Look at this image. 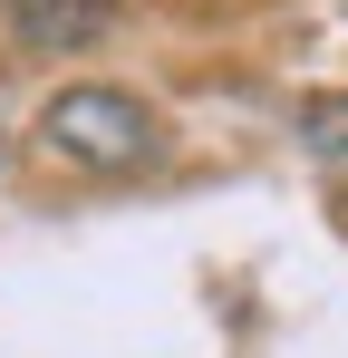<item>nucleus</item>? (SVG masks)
I'll use <instances>...</instances> for the list:
<instances>
[{
	"instance_id": "nucleus-1",
	"label": "nucleus",
	"mask_w": 348,
	"mask_h": 358,
	"mask_svg": "<svg viewBox=\"0 0 348 358\" xmlns=\"http://www.w3.org/2000/svg\"><path fill=\"white\" fill-rule=\"evenodd\" d=\"M39 145H49L68 175H145L165 126L145 117L126 87H58L39 107Z\"/></svg>"
},
{
	"instance_id": "nucleus-2",
	"label": "nucleus",
	"mask_w": 348,
	"mask_h": 358,
	"mask_svg": "<svg viewBox=\"0 0 348 358\" xmlns=\"http://www.w3.org/2000/svg\"><path fill=\"white\" fill-rule=\"evenodd\" d=\"M10 20H20L29 49H97V39L116 29L107 0H10Z\"/></svg>"
}]
</instances>
